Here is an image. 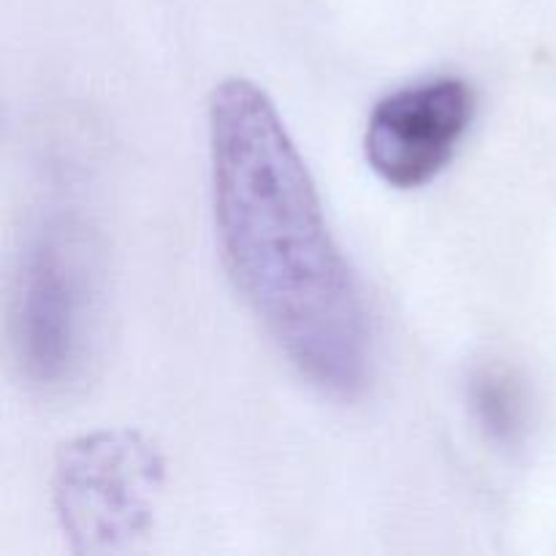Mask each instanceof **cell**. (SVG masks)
<instances>
[{"label": "cell", "mask_w": 556, "mask_h": 556, "mask_svg": "<svg viewBox=\"0 0 556 556\" xmlns=\"http://www.w3.org/2000/svg\"><path fill=\"white\" fill-rule=\"evenodd\" d=\"M465 405L481 438L500 454H516L530 432V394L500 362H481L465 380Z\"/></svg>", "instance_id": "5b68a950"}, {"label": "cell", "mask_w": 556, "mask_h": 556, "mask_svg": "<svg viewBox=\"0 0 556 556\" xmlns=\"http://www.w3.org/2000/svg\"><path fill=\"white\" fill-rule=\"evenodd\" d=\"M476 90L462 76H429L389 92L372 106L364 157L400 190L432 182L459 150L476 117Z\"/></svg>", "instance_id": "277c9868"}, {"label": "cell", "mask_w": 556, "mask_h": 556, "mask_svg": "<svg viewBox=\"0 0 556 556\" xmlns=\"http://www.w3.org/2000/svg\"><path fill=\"white\" fill-rule=\"evenodd\" d=\"M101 324V264L79 220L49 215L27 233L11 280L9 331L30 389L60 394L87 372Z\"/></svg>", "instance_id": "7a4b0ae2"}, {"label": "cell", "mask_w": 556, "mask_h": 556, "mask_svg": "<svg viewBox=\"0 0 556 556\" xmlns=\"http://www.w3.org/2000/svg\"><path fill=\"white\" fill-rule=\"evenodd\" d=\"M166 462L134 429H98L60 448L52 472L58 525L79 554L130 552L155 525Z\"/></svg>", "instance_id": "3957f363"}, {"label": "cell", "mask_w": 556, "mask_h": 556, "mask_svg": "<svg viewBox=\"0 0 556 556\" xmlns=\"http://www.w3.org/2000/svg\"><path fill=\"white\" fill-rule=\"evenodd\" d=\"M206 125L212 210L233 288L309 386L353 400L372 372V326L296 141L244 76L212 90Z\"/></svg>", "instance_id": "6da1fadb"}]
</instances>
